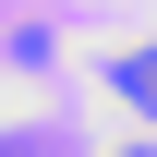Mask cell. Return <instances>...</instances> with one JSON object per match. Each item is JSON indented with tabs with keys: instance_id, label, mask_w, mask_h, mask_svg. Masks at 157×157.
Here are the masks:
<instances>
[{
	"instance_id": "cell-1",
	"label": "cell",
	"mask_w": 157,
	"mask_h": 157,
	"mask_svg": "<svg viewBox=\"0 0 157 157\" xmlns=\"http://www.w3.org/2000/svg\"><path fill=\"white\" fill-rule=\"evenodd\" d=\"M109 85H121V97L157 121V48H109Z\"/></svg>"
},
{
	"instance_id": "cell-2",
	"label": "cell",
	"mask_w": 157,
	"mask_h": 157,
	"mask_svg": "<svg viewBox=\"0 0 157 157\" xmlns=\"http://www.w3.org/2000/svg\"><path fill=\"white\" fill-rule=\"evenodd\" d=\"M0 157H48V145H0Z\"/></svg>"
}]
</instances>
